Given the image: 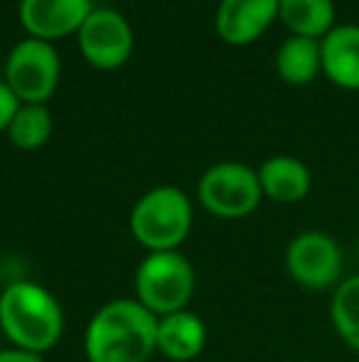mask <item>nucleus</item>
I'll list each match as a JSON object with an SVG mask.
<instances>
[{
  "instance_id": "20e7f679",
  "label": "nucleus",
  "mask_w": 359,
  "mask_h": 362,
  "mask_svg": "<svg viewBox=\"0 0 359 362\" xmlns=\"http://www.w3.org/2000/svg\"><path fill=\"white\" fill-rule=\"evenodd\" d=\"M135 300L155 318L190 308L197 291L192 262L180 252H148L133 276Z\"/></svg>"
},
{
  "instance_id": "2eb2a0df",
  "label": "nucleus",
  "mask_w": 359,
  "mask_h": 362,
  "mask_svg": "<svg viewBox=\"0 0 359 362\" xmlns=\"http://www.w3.org/2000/svg\"><path fill=\"white\" fill-rule=\"evenodd\" d=\"M278 20L300 37L322 40L335 28L332 0H278Z\"/></svg>"
},
{
  "instance_id": "39448f33",
  "label": "nucleus",
  "mask_w": 359,
  "mask_h": 362,
  "mask_svg": "<svg viewBox=\"0 0 359 362\" xmlns=\"http://www.w3.org/2000/svg\"><path fill=\"white\" fill-rule=\"evenodd\" d=\"M197 200L219 219H244L259 210L264 200L256 168L239 160H221L209 165L197 182Z\"/></svg>"
},
{
  "instance_id": "ddd939ff",
  "label": "nucleus",
  "mask_w": 359,
  "mask_h": 362,
  "mask_svg": "<svg viewBox=\"0 0 359 362\" xmlns=\"http://www.w3.org/2000/svg\"><path fill=\"white\" fill-rule=\"evenodd\" d=\"M322 74L342 89H359V25H337L320 40Z\"/></svg>"
},
{
  "instance_id": "f8f14e48",
  "label": "nucleus",
  "mask_w": 359,
  "mask_h": 362,
  "mask_svg": "<svg viewBox=\"0 0 359 362\" xmlns=\"http://www.w3.org/2000/svg\"><path fill=\"white\" fill-rule=\"evenodd\" d=\"M158 353L170 362H192L207 345V325L190 308L158 318Z\"/></svg>"
},
{
  "instance_id": "9b49d317",
  "label": "nucleus",
  "mask_w": 359,
  "mask_h": 362,
  "mask_svg": "<svg viewBox=\"0 0 359 362\" xmlns=\"http://www.w3.org/2000/svg\"><path fill=\"white\" fill-rule=\"evenodd\" d=\"M264 197L278 205H296L305 200L312 187L310 168L293 156H271L256 168Z\"/></svg>"
},
{
  "instance_id": "423d86ee",
  "label": "nucleus",
  "mask_w": 359,
  "mask_h": 362,
  "mask_svg": "<svg viewBox=\"0 0 359 362\" xmlns=\"http://www.w3.org/2000/svg\"><path fill=\"white\" fill-rule=\"evenodd\" d=\"M62 59L52 42L25 37L8 52L5 84L20 104H47L59 89Z\"/></svg>"
},
{
  "instance_id": "f3484780",
  "label": "nucleus",
  "mask_w": 359,
  "mask_h": 362,
  "mask_svg": "<svg viewBox=\"0 0 359 362\" xmlns=\"http://www.w3.org/2000/svg\"><path fill=\"white\" fill-rule=\"evenodd\" d=\"M330 320L342 343L359 353V274L342 279L332 291Z\"/></svg>"
},
{
  "instance_id": "6ab92c4d",
  "label": "nucleus",
  "mask_w": 359,
  "mask_h": 362,
  "mask_svg": "<svg viewBox=\"0 0 359 362\" xmlns=\"http://www.w3.org/2000/svg\"><path fill=\"white\" fill-rule=\"evenodd\" d=\"M0 362H42V355L25 353V350L18 348H5L0 350Z\"/></svg>"
},
{
  "instance_id": "f257e3e1",
  "label": "nucleus",
  "mask_w": 359,
  "mask_h": 362,
  "mask_svg": "<svg viewBox=\"0 0 359 362\" xmlns=\"http://www.w3.org/2000/svg\"><path fill=\"white\" fill-rule=\"evenodd\" d=\"M158 318L135 298L96 308L84 330L87 362H148L158 353Z\"/></svg>"
},
{
  "instance_id": "7ed1b4c3",
  "label": "nucleus",
  "mask_w": 359,
  "mask_h": 362,
  "mask_svg": "<svg viewBox=\"0 0 359 362\" xmlns=\"http://www.w3.org/2000/svg\"><path fill=\"white\" fill-rule=\"evenodd\" d=\"M195 222L192 200L175 185H158L135 200L128 217L133 239L148 252H178Z\"/></svg>"
},
{
  "instance_id": "6e6552de",
  "label": "nucleus",
  "mask_w": 359,
  "mask_h": 362,
  "mask_svg": "<svg viewBox=\"0 0 359 362\" xmlns=\"http://www.w3.org/2000/svg\"><path fill=\"white\" fill-rule=\"evenodd\" d=\"M84 59L96 69H118L133 54L135 35L126 15L114 8H94L77 33Z\"/></svg>"
},
{
  "instance_id": "4468645a",
  "label": "nucleus",
  "mask_w": 359,
  "mask_h": 362,
  "mask_svg": "<svg viewBox=\"0 0 359 362\" xmlns=\"http://www.w3.org/2000/svg\"><path fill=\"white\" fill-rule=\"evenodd\" d=\"M276 72L286 84H310L322 72L320 40L291 35L276 52Z\"/></svg>"
},
{
  "instance_id": "9d476101",
  "label": "nucleus",
  "mask_w": 359,
  "mask_h": 362,
  "mask_svg": "<svg viewBox=\"0 0 359 362\" xmlns=\"http://www.w3.org/2000/svg\"><path fill=\"white\" fill-rule=\"evenodd\" d=\"M278 20V0H219L214 13L217 35L226 45H251Z\"/></svg>"
},
{
  "instance_id": "1a4fd4ad",
  "label": "nucleus",
  "mask_w": 359,
  "mask_h": 362,
  "mask_svg": "<svg viewBox=\"0 0 359 362\" xmlns=\"http://www.w3.org/2000/svg\"><path fill=\"white\" fill-rule=\"evenodd\" d=\"M94 8V0H20L18 18L28 37L54 45L77 35Z\"/></svg>"
},
{
  "instance_id": "f03ea898",
  "label": "nucleus",
  "mask_w": 359,
  "mask_h": 362,
  "mask_svg": "<svg viewBox=\"0 0 359 362\" xmlns=\"http://www.w3.org/2000/svg\"><path fill=\"white\" fill-rule=\"evenodd\" d=\"M64 310L52 291L35 281H13L0 293V333L10 348L44 355L64 335Z\"/></svg>"
},
{
  "instance_id": "a211bd4d",
  "label": "nucleus",
  "mask_w": 359,
  "mask_h": 362,
  "mask_svg": "<svg viewBox=\"0 0 359 362\" xmlns=\"http://www.w3.org/2000/svg\"><path fill=\"white\" fill-rule=\"evenodd\" d=\"M20 109V101L18 96L10 91V86L5 84V79H0V134H5L13 121L15 111Z\"/></svg>"
},
{
  "instance_id": "0eeeda50",
  "label": "nucleus",
  "mask_w": 359,
  "mask_h": 362,
  "mask_svg": "<svg viewBox=\"0 0 359 362\" xmlns=\"http://www.w3.org/2000/svg\"><path fill=\"white\" fill-rule=\"evenodd\" d=\"M286 272L308 291H335L345 276V254L335 237L320 229H308L288 242Z\"/></svg>"
},
{
  "instance_id": "dca6fc26",
  "label": "nucleus",
  "mask_w": 359,
  "mask_h": 362,
  "mask_svg": "<svg viewBox=\"0 0 359 362\" xmlns=\"http://www.w3.org/2000/svg\"><path fill=\"white\" fill-rule=\"evenodd\" d=\"M54 134V119L47 104H20L5 136L20 151H37Z\"/></svg>"
}]
</instances>
